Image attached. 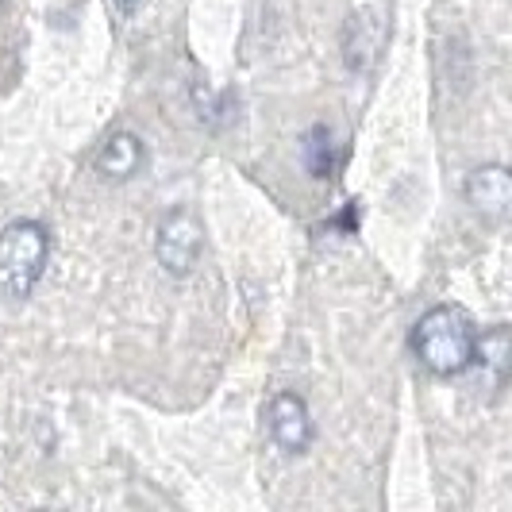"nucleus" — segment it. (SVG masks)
<instances>
[{
  "instance_id": "obj_8",
  "label": "nucleus",
  "mask_w": 512,
  "mask_h": 512,
  "mask_svg": "<svg viewBox=\"0 0 512 512\" xmlns=\"http://www.w3.org/2000/svg\"><path fill=\"white\" fill-rule=\"evenodd\" d=\"M139 166H143V139H139L135 131H116V135H108V143H104L101 154H97V170H101L104 178L124 181V178H131Z\"/></svg>"
},
{
  "instance_id": "obj_2",
  "label": "nucleus",
  "mask_w": 512,
  "mask_h": 512,
  "mask_svg": "<svg viewBox=\"0 0 512 512\" xmlns=\"http://www.w3.org/2000/svg\"><path fill=\"white\" fill-rule=\"evenodd\" d=\"M51 258V231L39 220H12L0 231V293L12 301H24L35 293V285Z\"/></svg>"
},
{
  "instance_id": "obj_1",
  "label": "nucleus",
  "mask_w": 512,
  "mask_h": 512,
  "mask_svg": "<svg viewBox=\"0 0 512 512\" xmlns=\"http://www.w3.org/2000/svg\"><path fill=\"white\" fill-rule=\"evenodd\" d=\"M409 347L424 370H432L436 378H455V374L474 366L478 332H474V320L466 308L436 305L416 320Z\"/></svg>"
},
{
  "instance_id": "obj_10",
  "label": "nucleus",
  "mask_w": 512,
  "mask_h": 512,
  "mask_svg": "<svg viewBox=\"0 0 512 512\" xmlns=\"http://www.w3.org/2000/svg\"><path fill=\"white\" fill-rule=\"evenodd\" d=\"M112 8H116V16H120V20H131V16H135V8H139V0H112Z\"/></svg>"
},
{
  "instance_id": "obj_6",
  "label": "nucleus",
  "mask_w": 512,
  "mask_h": 512,
  "mask_svg": "<svg viewBox=\"0 0 512 512\" xmlns=\"http://www.w3.org/2000/svg\"><path fill=\"white\" fill-rule=\"evenodd\" d=\"M385 47V12L366 4L359 12H351V20L343 27V58L355 74H366L374 66V58Z\"/></svg>"
},
{
  "instance_id": "obj_3",
  "label": "nucleus",
  "mask_w": 512,
  "mask_h": 512,
  "mask_svg": "<svg viewBox=\"0 0 512 512\" xmlns=\"http://www.w3.org/2000/svg\"><path fill=\"white\" fill-rule=\"evenodd\" d=\"M205 251V228L193 208H170L154 231V258L170 278H189Z\"/></svg>"
},
{
  "instance_id": "obj_7",
  "label": "nucleus",
  "mask_w": 512,
  "mask_h": 512,
  "mask_svg": "<svg viewBox=\"0 0 512 512\" xmlns=\"http://www.w3.org/2000/svg\"><path fill=\"white\" fill-rule=\"evenodd\" d=\"M474 362L486 370V382L493 389L512 378V328L509 324H497L478 335V347H474Z\"/></svg>"
},
{
  "instance_id": "obj_9",
  "label": "nucleus",
  "mask_w": 512,
  "mask_h": 512,
  "mask_svg": "<svg viewBox=\"0 0 512 512\" xmlns=\"http://www.w3.org/2000/svg\"><path fill=\"white\" fill-rule=\"evenodd\" d=\"M301 162L316 181L335 178V166H339V151H335V135L328 124H312L301 139Z\"/></svg>"
},
{
  "instance_id": "obj_5",
  "label": "nucleus",
  "mask_w": 512,
  "mask_h": 512,
  "mask_svg": "<svg viewBox=\"0 0 512 512\" xmlns=\"http://www.w3.org/2000/svg\"><path fill=\"white\" fill-rule=\"evenodd\" d=\"M266 424H270V439L278 443V451L285 455H305L308 443H312V416L308 405L297 393H274L270 397V409H266Z\"/></svg>"
},
{
  "instance_id": "obj_4",
  "label": "nucleus",
  "mask_w": 512,
  "mask_h": 512,
  "mask_svg": "<svg viewBox=\"0 0 512 512\" xmlns=\"http://www.w3.org/2000/svg\"><path fill=\"white\" fill-rule=\"evenodd\" d=\"M462 193H466V205L474 208V216H482L486 224H512V170L509 166L486 162V166L470 170Z\"/></svg>"
}]
</instances>
